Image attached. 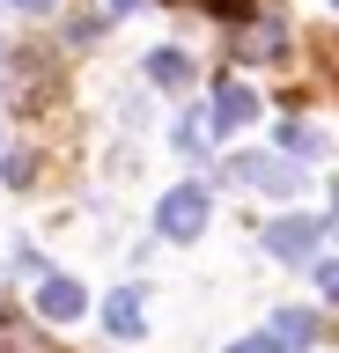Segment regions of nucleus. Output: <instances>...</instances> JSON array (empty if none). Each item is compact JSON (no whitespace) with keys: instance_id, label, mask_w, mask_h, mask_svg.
Returning <instances> with one entry per match:
<instances>
[{"instance_id":"15","label":"nucleus","mask_w":339,"mask_h":353,"mask_svg":"<svg viewBox=\"0 0 339 353\" xmlns=\"http://www.w3.org/2000/svg\"><path fill=\"white\" fill-rule=\"evenodd\" d=\"M111 8H118V15H126V8H140V0H111Z\"/></svg>"},{"instance_id":"10","label":"nucleus","mask_w":339,"mask_h":353,"mask_svg":"<svg viewBox=\"0 0 339 353\" xmlns=\"http://www.w3.org/2000/svg\"><path fill=\"white\" fill-rule=\"evenodd\" d=\"M30 170H37V154H8V162H0V176H8V184H30Z\"/></svg>"},{"instance_id":"7","label":"nucleus","mask_w":339,"mask_h":353,"mask_svg":"<svg viewBox=\"0 0 339 353\" xmlns=\"http://www.w3.org/2000/svg\"><path fill=\"white\" fill-rule=\"evenodd\" d=\"M273 339H280V346H310V339H317V316H310V309H280V324H273Z\"/></svg>"},{"instance_id":"12","label":"nucleus","mask_w":339,"mask_h":353,"mask_svg":"<svg viewBox=\"0 0 339 353\" xmlns=\"http://www.w3.org/2000/svg\"><path fill=\"white\" fill-rule=\"evenodd\" d=\"M317 287H325V294L339 302V258H332V265H317Z\"/></svg>"},{"instance_id":"5","label":"nucleus","mask_w":339,"mask_h":353,"mask_svg":"<svg viewBox=\"0 0 339 353\" xmlns=\"http://www.w3.org/2000/svg\"><path fill=\"white\" fill-rule=\"evenodd\" d=\"M37 309H45L52 324H67V316H81V309H89V287L67 280V272H45V280H37Z\"/></svg>"},{"instance_id":"9","label":"nucleus","mask_w":339,"mask_h":353,"mask_svg":"<svg viewBox=\"0 0 339 353\" xmlns=\"http://www.w3.org/2000/svg\"><path fill=\"white\" fill-rule=\"evenodd\" d=\"M280 154H310V162H317V154H325V140H317L310 125H288V132H280Z\"/></svg>"},{"instance_id":"2","label":"nucleus","mask_w":339,"mask_h":353,"mask_svg":"<svg viewBox=\"0 0 339 353\" xmlns=\"http://www.w3.org/2000/svg\"><path fill=\"white\" fill-rule=\"evenodd\" d=\"M155 228H162L170 243H192V236L206 228V192H200V184H177V192L155 206Z\"/></svg>"},{"instance_id":"8","label":"nucleus","mask_w":339,"mask_h":353,"mask_svg":"<svg viewBox=\"0 0 339 353\" xmlns=\"http://www.w3.org/2000/svg\"><path fill=\"white\" fill-rule=\"evenodd\" d=\"M148 74H155L162 88H177V81H192V59H184L177 44H162V52H148Z\"/></svg>"},{"instance_id":"13","label":"nucleus","mask_w":339,"mask_h":353,"mask_svg":"<svg viewBox=\"0 0 339 353\" xmlns=\"http://www.w3.org/2000/svg\"><path fill=\"white\" fill-rule=\"evenodd\" d=\"M236 353H288V346H280V339H244Z\"/></svg>"},{"instance_id":"3","label":"nucleus","mask_w":339,"mask_h":353,"mask_svg":"<svg viewBox=\"0 0 339 353\" xmlns=\"http://www.w3.org/2000/svg\"><path fill=\"white\" fill-rule=\"evenodd\" d=\"M251 118H258V96H251V81H222V88H214V110H206V132H244Z\"/></svg>"},{"instance_id":"11","label":"nucleus","mask_w":339,"mask_h":353,"mask_svg":"<svg viewBox=\"0 0 339 353\" xmlns=\"http://www.w3.org/2000/svg\"><path fill=\"white\" fill-rule=\"evenodd\" d=\"M206 8H214V15H229V22H244L251 8H258V0H206Z\"/></svg>"},{"instance_id":"1","label":"nucleus","mask_w":339,"mask_h":353,"mask_svg":"<svg viewBox=\"0 0 339 353\" xmlns=\"http://www.w3.org/2000/svg\"><path fill=\"white\" fill-rule=\"evenodd\" d=\"M229 176H236V184H251V192H273V199H288L295 184H302L295 154H236V162H229Z\"/></svg>"},{"instance_id":"6","label":"nucleus","mask_w":339,"mask_h":353,"mask_svg":"<svg viewBox=\"0 0 339 353\" xmlns=\"http://www.w3.org/2000/svg\"><path fill=\"white\" fill-rule=\"evenodd\" d=\"M104 324H111V339H140V324H148V316H140V294H133V287L104 302Z\"/></svg>"},{"instance_id":"14","label":"nucleus","mask_w":339,"mask_h":353,"mask_svg":"<svg viewBox=\"0 0 339 353\" xmlns=\"http://www.w3.org/2000/svg\"><path fill=\"white\" fill-rule=\"evenodd\" d=\"M332 236H339V184H332Z\"/></svg>"},{"instance_id":"16","label":"nucleus","mask_w":339,"mask_h":353,"mask_svg":"<svg viewBox=\"0 0 339 353\" xmlns=\"http://www.w3.org/2000/svg\"><path fill=\"white\" fill-rule=\"evenodd\" d=\"M15 8H52V0H15Z\"/></svg>"},{"instance_id":"4","label":"nucleus","mask_w":339,"mask_h":353,"mask_svg":"<svg viewBox=\"0 0 339 353\" xmlns=\"http://www.w3.org/2000/svg\"><path fill=\"white\" fill-rule=\"evenodd\" d=\"M317 236H325V228H317V221L288 214V221H273V228H266V250H273V258H288V265H310Z\"/></svg>"}]
</instances>
